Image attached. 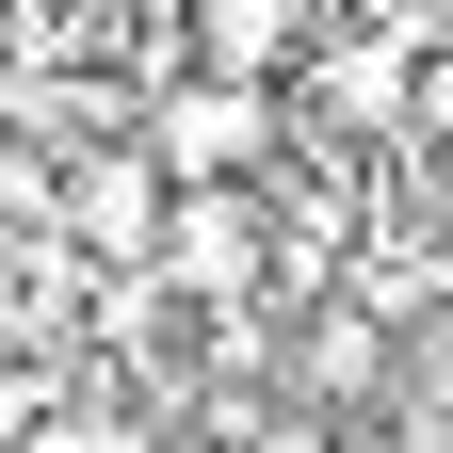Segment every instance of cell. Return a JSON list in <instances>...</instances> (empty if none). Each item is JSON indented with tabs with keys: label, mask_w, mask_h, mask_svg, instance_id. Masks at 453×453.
<instances>
[{
	"label": "cell",
	"mask_w": 453,
	"mask_h": 453,
	"mask_svg": "<svg viewBox=\"0 0 453 453\" xmlns=\"http://www.w3.org/2000/svg\"><path fill=\"white\" fill-rule=\"evenodd\" d=\"M405 81H421V17H388V33H308V97H324V130H405Z\"/></svg>",
	"instance_id": "cell-5"
},
{
	"label": "cell",
	"mask_w": 453,
	"mask_h": 453,
	"mask_svg": "<svg viewBox=\"0 0 453 453\" xmlns=\"http://www.w3.org/2000/svg\"><path fill=\"white\" fill-rule=\"evenodd\" d=\"M33 275H49V226H33V243L0 226V357H33Z\"/></svg>",
	"instance_id": "cell-7"
},
{
	"label": "cell",
	"mask_w": 453,
	"mask_h": 453,
	"mask_svg": "<svg viewBox=\"0 0 453 453\" xmlns=\"http://www.w3.org/2000/svg\"><path fill=\"white\" fill-rule=\"evenodd\" d=\"M162 292L179 308H243V292H275V211H259V179H179L162 195Z\"/></svg>",
	"instance_id": "cell-2"
},
{
	"label": "cell",
	"mask_w": 453,
	"mask_h": 453,
	"mask_svg": "<svg viewBox=\"0 0 453 453\" xmlns=\"http://www.w3.org/2000/svg\"><path fill=\"white\" fill-rule=\"evenodd\" d=\"M130 130L162 179H275V146H292V97L275 81H226V65H179L130 97Z\"/></svg>",
	"instance_id": "cell-1"
},
{
	"label": "cell",
	"mask_w": 453,
	"mask_h": 453,
	"mask_svg": "<svg viewBox=\"0 0 453 453\" xmlns=\"http://www.w3.org/2000/svg\"><path fill=\"white\" fill-rule=\"evenodd\" d=\"M162 162H146V130H113V146H81V162H49V243H81L97 275H146L162 259Z\"/></svg>",
	"instance_id": "cell-3"
},
{
	"label": "cell",
	"mask_w": 453,
	"mask_h": 453,
	"mask_svg": "<svg viewBox=\"0 0 453 453\" xmlns=\"http://www.w3.org/2000/svg\"><path fill=\"white\" fill-rule=\"evenodd\" d=\"M292 388H324V405H372L388 388V308L357 292V308H308V372Z\"/></svg>",
	"instance_id": "cell-6"
},
{
	"label": "cell",
	"mask_w": 453,
	"mask_h": 453,
	"mask_svg": "<svg viewBox=\"0 0 453 453\" xmlns=\"http://www.w3.org/2000/svg\"><path fill=\"white\" fill-rule=\"evenodd\" d=\"M324 33V0H179V65H226V81H292Z\"/></svg>",
	"instance_id": "cell-4"
},
{
	"label": "cell",
	"mask_w": 453,
	"mask_h": 453,
	"mask_svg": "<svg viewBox=\"0 0 453 453\" xmlns=\"http://www.w3.org/2000/svg\"><path fill=\"white\" fill-rule=\"evenodd\" d=\"M405 130L453 162V49H421V81H405Z\"/></svg>",
	"instance_id": "cell-8"
}]
</instances>
